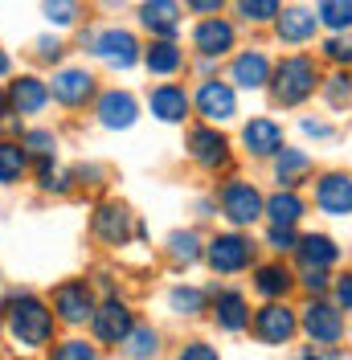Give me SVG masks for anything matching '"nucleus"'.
<instances>
[{"label": "nucleus", "mask_w": 352, "mask_h": 360, "mask_svg": "<svg viewBox=\"0 0 352 360\" xmlns=\"http://www.w3.org/2000/svg\"><path fill=\"white\" fill-rule=\"evenodd\" d=\"M25 168H29V156H25L21 143L0 139V184H17L25 176Z\"/></svg>", "instance_id": "nucleus-29"}, {"label": "nucleus", "mask_w": 352, "mask_h": 360, "mask_svg": "<svg viewBox=\"0 0 352 360\" xmlns=\"http://www.w3.org/2000/svg\"><path fill=\"white\" fill-rule=\"evenodd\" d=\"M332 299H336L340 311H352V270H344V274L332 283Z\"/></svg>", "instance_id": "nucleus-41"}, {"label": "nucleus", "mask_w": 352, "mask_h": 360, "mask_svg": "<svg viewBox=\"0 0 352 360\" xmlns=\"http://www.w3.org/2000/svg\"><path fill=\"white\" fill-rule=\"evenodd\" d=\"M94 238L107 242V246H123L132 238V213L115 201L99 205V213H94Z\"/></svg>", "instance_id": "nucleus-16"}, {"label": "nucleus", "mask_w": 352, "mask_h": 360, "mask_svg": "<svg viewBox=\"0 0 352 360\" xmlns=\"http://www.w3.org/2000/svg\"><path fill=\"white\" fill-rule=\"evenodd\" d=\"M303 135H315V139H328L332 127L328 123H320V119H303Z\"/></svg>", "instance_id": "nucleus-44"}, {"label": "nucleus", "mask_w": 352, "mask_h": 360, "mask_svg": "<svg viewBox=\"0 0 352 360\" xmlns=\"http://www.w3.org/2000/svg\"><path fill=\"white\" fill-rule=\"evenodd\" d=\"M308 176H311V156L308 152L283 148V152L275 156V180H279V188H295V184H303Z\"/></svg>", "instance_id": "nucleus-26"}, {"label": "nucleus", "mask_w": 352, "mask_h": 360, "mask_svg": "<svg viewBox=\"0 0 352 360\" xmlns=\"http://www.w3.org/2000/svg\"><path fill=\"white\" fill-rule=\"evenodd\" d=\"M0 332H4V323H0Z\"/></svg>", "instance_id": "nucleus-52"}, {"label": "nucleus", "mask_w": 352, "mask_h": 360, "mask_svg": "<svg viewBox=\"0 0 352 360\" xmlns=\"http://www.w3.org/2000/svg\"><path fill=\"white\" fill-rule=\"evenodd\" d=\"M332 283H336V278H332L328 270H303V278H299V287H303L311 299H315V295H328Z\"/></svg>", "instance_id": "nucleus-40"}, {"label": "nucleus", "mask_w": 352, "mask_h": 360, "mask_svg": "<svg viewBox=\"0 0 352 360\" xmlns=\"http://www.w3.org/2000/svg\"><path fill=\"white\" fill-rule=\"evenodd\" d=\"M49 360H99V356H94V348H90L87 340H62L49 352Z\"/></svg>", "instance_id": "nucleus-36"}, {"label": "nucleus", "mask_w": 352, "mask_h": 360, "mask_svg": "<svg viewBox=\"0 0 352 360\" xmlns=\"http://www.w3.org/2000/svg\"><path fill=\"white\" fill-rule=\"evenodd\" d=\"M205 262L213 266V274H242L254 262V242L242 233H218L205 246Z\"/></svg>", "instance_id": "nucleus-5"}, {"label": "nucleus", "mask_w": 352, "mask_h": 360, "mask_svg": "<svg viewBox=\"0 0 352 360\" xmlns=\"http://www.w3.org/2000/svg\"><path fill=\"white\" fill-rule=\"evenodd\" d=\"M152 115L156 119H164V123H184V115H189V94L172 82H164V86L152 90Z\"/></svg>", "instance_id": "nucleus-25"}, {"label": "nucleus", "mask_w": 352, "mask_h": 360, "mask_svg": "<svg viewBox=\"0 0 352 360\" xmlns=\"http://www.w3.org/2000/svg\"><path fill=\"white\" fill-rule=\"evenodd\" d=\"M242 143L250 156H279L287 143H283V127L275 123V119H266V115H258V119H250L242 127Z\"/></svg>", "instance_id": "nucleus-13"}, {"label": "nucleus", "mask_w": 352, "mask_h": 360, "mask_svg": "<svg viewBox=\"0 0 352 360\" xmlns=\"http://www.w3.org/2000/svg\"><path fill=\"white\" fill-rule=\"evenodd\" d=\"M299 328H303V336H308L315 348H336V344L344 340V332H348V319L336 307V299L315 295V299H308V307L299 311Z\"/></svg>", "instance_id": "nucleus-3"}, {"label": "nucleus", "mask_w": 352, "mask_h": 360, "mask_svg": "<svg viewBox=\"0 0 352 360\" xmlns=\"http://www.w3.org/2000/svg\"><path fill=\"white\" fill-rule=\"evenodd\" d=\"M266 246L275 250V254H295V246H299L295 225H270L266 229Z\"/></svg>", "instance_id": "nucleus-35"}, {"label": "nucleus", "mask_w": 352, "mask_h": 360, "mask_svg": "<svg viewBox=\"0 0 352 360\" xmlns=\"http://www.w3.org/2000/svg\"><path fill=\"white\" fill-rule=\"evenodd\" d=\"M213 319H218L221 332H246L250 328V303H246L242 291L225 287V291L213 295Z\"/></svg>", "instance_id": "nucleus-14"}, {"label": "nucleus", "mask_w": 352, "mask_h": 360, "mask_svg": "<svg viewBox=\"0 0 352 360\" xmlns=\"http://www.w3.org/2000/svg\"><path fill=\"white\" fill-rule=\"evenodd\" d=\"M25 143H29L37 156H49V152H54V135H49V131H29V135H25Z\"/></svg>", "instance_id": "nucleus-43"}, {"label": "nucleus", "mask_w": 352, "mask_h": 360, "mask_svg": "<svg viewBox=\"0 0 352 360\" xmlns=\"http://www.w3.org/2000/svg\"><path fill=\"white\" fill-rule=\"evenodd\" d=\"M295 258L303 270H332L340 262V246L332 242L328 233H303L299 246H295Z\"/></svg>", "instance_id": "nucleus-15"}, {"label": "nucleus", "mask_w": 352, "mask_h": 360, "mask_svg": "<svg viewBox=\"0 0 352 360\" xmlns=\"http://www.w3.org/2000/svg\"><path fill=\"white\" fill-rule=\"evenodd\" d=\"M238 13H242L246 21H254V25L279 21V13H283V0H238Z\"/></svg>", "instance_id": "nucleus-34"}, {"label": "nucleus", "mask_w": 352, "mask_h": 360, "mask_svg": "<svg viewBox=\"0 0 352 360\" xmlns=\"http://www.w3.org/2000/svg\"><path fill=\"white\" fill-rule=\"evenodd\" d=\"M197 111L209 119V123H230L234 115H238V98H234V90L230 82H201L197 90Z\"/></svg>", "instance_id": "nucleus-12"}, {"label": "nucleus", "mask_w": 352, "mask_h": 360, "mask_svg": "<svg viewBox=\"0 0 352 360\" xmlns=\"http://www.w3.org/2000/svg\"><path fill=\"white\" fill-rule=\"evenodd\" d=\"M315 209L328 217L352 213V172H324L315 180Z\"/></svg>", "instance_id": "nucleus-10"}, {"label": "nucleus", "mask_w": 352, "mask_h": 360, "mask_svg": "<svg viewBox=\"0 0 352 360\" xmlns=\"http://www.w3.org/2000/svg\"><path fill=\"white\" fill-rule=\"evenodd\" d=\"M123 352L132 360H152L160 352V336H156L152 328H132V336L123 340Z\"/></svg>", "instance_id": "nucleus-32"}, {"label": "nucleus", "mask_w": 352, "mask_h": 360, "mask_svg": "<svg viewBox=\"0 0 352 360\" xmlns=\"http://www.w3.org/2000/svg\"><path fill=\"white\" fill-rule=\"evenodd\" d=\"M0 74H8V58L4 53H0Z\"/></svg>", "instance_id": "nucleus-48"}, {"label": "nucleus", "mask_w": 352, "mask_h": 360, "mask_svg": "<svg viewBox=\"0 0 352 360\" xmlns=\"http://www.w3.org/2000/svg\"><path fill=\"white\" fill-rule=\"evenodd\" d=\"M270 74H275V66H270V58H266L263 49H246V53L234 58V66H230V78H234L238 86H246V90L266 86Z\"/></svg>", "instance_id": "nucleus-18"}, {"label": "nucleus", "mask_w": 352, "mask_h": 360, "mask_svg": "<svg viewBox=\"0 0 352 360\" xmlns=\"http://www.w3.org/2000/svg\"><path fill=\"white\" fill-rule=\"evenodd\" d=\"M132 328H135V315L119 299H107L103 307H94V315H90V332H94L99 344H123L132 336Z\"/></svg>", "instance_id": "nucleus-7"}, {"label": "nucleus", "mask_w": 352, "mask_h": 360, "mask_svg": "<svg viewBox=\"0 0 352 360\" xmlns=\"http://www.w3.org/2000/svg\"><path fill=\"white\" fill-rule=\"evenodd\" d=\"M8 103H13V111H17V115H37L45 103H49V86H45L42 78L25 74V78H17V82H13V90H8Z\"/></svg>", "instance_id": "nucleus-24"}, {"label": "nucleus", "mask_w": 352, "mask_h": 360, "mask_svg": "<svg viewBox=\"0 0 352 360\" xmlns=\"http://www.w3.org/2000/svg\"><path fill=\"white\" fill-rule=\"evenodd\" d=\"M221 213L234 225H254L266 213V197L250 184V180H230L221 188Z\"/></svg>", "instance_id": "nucleus-6"}, {"label": "nucleus", "mask_w": 352, "mask_h": 360, "mask_svg": "<svg viewBox=\"0 0 352 360\" xmlns=\"http://www.w3.org/2000/svg\"><path fill=\"white\" fill-rule=\"evenodd\" d=\"M205 299H209V295L201 291V287H172V291H168V307H172L176 315H201L205 311Z\"/></svg>", "instance_id": "nucleus-33"}, {"label": "nucleus", "mask_w": 352, "mask_h": 360, "mask_svg": "<svg viewBox=\"0 0 352 360\" xmlns=\"http://www.w3.org/2000/svg\"><path fill=\"white\" fill-rule=\"evenodd\" d=\"M320 86H324V82H320L315 58H308V53L283 58V62L275 66V74H270V94H275L279 107H299V103H308Z\"/></svg>", "instance_id": "nucleus-2"}, {"label": "nucleus", "mask_w": 352, "mask_h": 360, "mask_svg": "<svg viewBox=\"0 0 352 360\" xmlns=\"http://www.w3.org/2000/svg\"><path fill=\"white\" fill-rule=\"evenodd\" d=\"M184 62V53H180V45L172 41H152L144 49V66L152 70V74H176Z\"/></svg>", "instance_id": "nucleus-28"}, {"label": "nucleus", "mask_w": 352, "mask_h": 360, "mask_svg": "<svg viewBox=\"0 0 352 360\" xmlns=\"http://www.w3.org/2000/svg\"><path fill=\"white\" fill-rule=\"evenodd\" d=\"M303 213H308V201L295 188H279L275 197H266V217H270V225H299Z\"/></svg>", "instance_id": "nucleus-27"}, {"label": "nucleus", "mask_w": 352, "mask_h": 360, "mask_svg": "<svg viewBox=\"0 0 352 360\" xmlns=\"http://www.w3.org/2000/svg\"><path fill=\"white\" fill-rule=\"evenodd\" d=\"M54 311H58V319L70 323V328L87 323L90 315H94V295H90L87 278H70V283H62V287L54 291Z\"/></svg>", "instance_id": "nucleus-8"}, {"label": "nucleus", "mask_w": 352, "mask_h": 360, "mask_svg": "<svg viewBox=\"0 0 352 360\" xmlns=\"http://www.w3.org/2000/svg\"><path fill=\"white\" fill-rule=\"evenodd\" d=\"M315 29H320V17L308 13V8H283L279 13V21H275V33H279V41L287 45H303L315 37Z\"/></svg>", "instance_id": "nucleus-20"}, {"label": "nucleus", "mask_w": 352, "mask_h": 360, "mask_svg": "<svg viewBox=\"0 0 352 360\" xmlns=\"http://www.w3.org/2000/svg\"><path fill=\"white\" fill-rule=\"evenodd\" d=\"M90 49L107 62V66H119V70H132L139 62V41H135L127 29H103L90 37Z\"/></svg>", "instance_id": "nucleus-9"}, {"label": "nucleus", "mask_w": 352, "mask_h": 360, "mask_svg": "<svg viewBox=\"0 0 352 360\" xmlns=\"http://www.w3.org/2000/svg\"><path fill=\"white\" fill-rule=\"evenodd\" d=\"M234 25L221 21V17H205V21L193 29V45H197L205 58H221V53H230L234 49Z\"/></svg>", "instance_id": "nucleus-17"}, {"label": "nucleus", "mask_w": 352, "mask_h": 360, "mask_svg": "<svg viewBox=\"0 0 352 360\" xmlns=\"http://www.w3.org/2000/svg\"><path fill=\"white\" fill-rule=\"evenodd\" d=\"M139 21H144V29H152L156 37H176V29H180V4L176 0H144L139 4Z\"/></svg>", "instance_id": "nucleus-21"}, {"label": "nucleus", "mask_w": 352, "mask_h": 360, "mask_svg": "<svg viewBox=\"0 0 352 360\" xmlns=\"http://www.w3.org/2000/svg\"><path fill=\"white\" fill-rule=\"evenodd\" d=\"M332 360H352V356H332Z\"/></svg>", "instance_id": "nucleus-50"}, {"label": "nucleus", "mask_w": 352, "mask_h": 360, "mask_svg": "<svg viewBox=\"0 0 352 360\" xmlns=\"http://www.w3.org/2000/svg\"><path fill=\"white\" fill-rule=\"evenodd\" d=\"M37 53H42L45 62H54V58H62V45L58 41H37Z\"/></svg>", "instance_id": "nucleus-46"}, {"label": "nucleus", "mask_w": 352, "mask_h": 360, "mask_svg": "<svg viewBox=\"0 0 352 360\" xmlns=\"http://www.w3.org/2000/svg\"><path fill=\"white\" fill-rule=\"evenodd\" d=\"M45 17L54 25H74L78 21V4L74 0H45Z\"/></svg>", "instance_id": "nucleus-39"}, {"label": "nucleus", "mask_w": 352, "mask_h": 360, "mask_svg": "<svg viewBox=\"0 0 352 360\" xmlns=\"http://www.w3.org/2000/svg\"><path fill=\"white\" fill-rule=\"evenodd\" d=\"M176 360H221L218 356V348L213 344H205V340H189L184 348H180V356Z\"/></svg>", "instance_id": "nucleus-42"}, {"label": "nucleus", "mask_w": 352, "mask_h": 360, "mask_svg": "<svg viewBox=\"0 0 352 360\" xmlns=\"http://www.w3.org/2000/svg\"><path fill=\"white\" fill-rule=\"evenodd\" d=\"M99 123L111 127V131L132 127L135 123V98L127 94V90H107V94L99 98Z\"/></svg>", "instance_id": "nucleus-22"}, {"label": "nucleus", "mask_w": 352, "mask_h": 360, "mask_svg": "<svg viewBox=\"0 0 352 360\" xmlns=\"http://www.w3.org/2000/svg\"><path fill=\"white\" fill-rule=\"evenodd\" d=\"M168 258L172 262H184V266H193L201 258V238L193 229H176L172 238H168Z\"/></svg>", "instance_id": "nucleus-31"}, {"label": "nucleus", "mask_w": 352, "mask_h": 360, "mask_svg": "<svg viewBox=\"0 0 352 360\" xmlns=\"http://www.w3.org/2000/svg\"><path fill=\"white\" fill-rule=\"evenodd\" d=\"M4 103H8V98H4V90H0V115H4Z\"/></svg>", "instance_id": "nucleus-49"}, {"label": "nucleus", "mask_w": 352, "mask_h": 360, "mask_svg": "<svg viewBox=\"0 0 352 360\" xmlns=\"http://www.w3.org/2000/svg\"><path fill=\"white\" fill-rule=\"evenodd\" d=\"M107 4H123V0H107Z\"/></svg>", "instance_id": "nucleus-51"}, {"label": "nucleus", "mask_w": 352, "mask_h": 360, "mask_svg": "<svg viewBox=\"0 0 352 360\" xmlns=\"http://www.w3.org/2000/svg\"><path fill=\"white\" fill-rule=\"evenodd\" d=\"M295 283H299V278H295L283 262H263V266L254 270V291L263 295L266 303H270V299H287V295L295 291Z\"/></svg>", "instance_id": "nucleus-23"}, {"label": "nucleus", "mask_w": 352, "mask_h": 360, "mask_svg": "<svg viewBox=\"0 0 352 360\" xmlns=\"http://www.w3.org/2000/svg\"><path fill=\"white\" fill-rule=\"evenodd\" d=\"M184 4H189L193 13H205V17H209V13H218V8L225 4V0H184Z\"/></svg>", "instance_id": "nucleus-45"}, {"label": "nucleus", "mask_w": 352, "mask_h": 360, "mask_svg": "<svg viewBox=\"0 0 352 360\" xmlns=\"http://www.w3.org/2000/svg\"><path fill=\"white\" fill-rule=\"evenodd\" d=\"M320 25L332 29V33H344L352 29V0H320Z\"/></svg>", "instance_id": "nucleus-30"}, {"label": "nucleus", "mask_w": 352, "mask_h": 360, "mask_svg": "<svg viewBox=\"0 0 352 360\" xmlns=\"http://www.w3.org/2000/svg\"><path fill=\"white\" fill-rule=\"evenodd\" d=\"M250 328H254V336L263 340V344H270V348L291 344L295 332H303V328H299V311H291L283 299H270L266 307H258L254 319H250Z\"/></svg>", "instance_id": "nucleus-4"}, {"label": "nucleus", "mask_w": 352, "mask_h": 360, "mask_svg": "<svg viewBox=\"0 0 352 360\" xmlns=\"http://www.w3.org/2000/svg\"><path fill=\"white\" fill-rule=\"evenodd\" d=\"M4 311H8V336L21 348H45L54 340V311L33 291H17Z\"/></svg>", "instance_id": "nucleus-1"}, {"label": "nucleus", "mask_w": 352, "mask_h": 360, "mask_svg": "<svg viewBox=\"0 0 352 360\" xmlns=\"http://www.w3.org/2000/svg\"><path fill=\"white\" fill-rule=\"evenodd\" d=\"M189 152H193V160H197L201 168L218 172V168L230 164V139L221 131H213V127H193L189 131Z\"/></svg>", "instance_id": "nucleus-11"}, {"label": "nucleus", "mask_w": 352, "mask_h": 360, "mask_svg": "<svg viewBox=\"0 0 352 360\" xmlns=\"http://www.w3.org/2000/svg\"><path fill=\"white\" fill-rule=\"evenodd\" d=\"M324 98H328L332 107H344V103L352 98V78H348V74L328 78V82H324Z\"/></svg>", "instance_id": "nucleus-38"}, {"label": "nucleus", "mask_w": 352, "mask_h": 360, "mask_svg": "<svg viewBox=\"0 0 352 360\" xmlns=\"http://www.w3.org/2000/svg\"><path fill=\"white\" fill-rule=\"evenodd\" d=\"M49 94H54L62 107H82L90 94H94V78H90L87 70H58Z\"/></svg>", "instance_id": "nucleus-19"}, {"label": "nucleus", "mask_w": 352, "mask_h": 360, "mask_svg": "<svg viewBox=\"0 0 352 360\" xmlns=\"http://www.w3.org/2000/svg\"><path fill=\"white\" fill-rule=\"evenodd\" d=\"M324 58L336 62V66H352V37H344V33L328 37V41H324Z\"/></svg>", "instance_id": "nucleus-37"}, {"label": "nucleus", "mask_w": 352, "mask_h": 360, "mask_svg": "<svg viewBox=\"0 0 352 360\" xmlns=\"http://www.w3.org/2000/svg\"><path fill=\"white\" fill-rule=\"evenodd\" d=\"M295 360H332V356H324V352H315V348H303V352H299Z\"/></svg>", "instance_id": "nucleus-47"}]
</instances>
